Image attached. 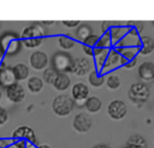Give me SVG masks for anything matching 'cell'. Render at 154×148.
<instances>
[{
    "label": "cell",
    "instance_id": "obj_19",
    "mask_svg": "<svg viewBox=\"0 0 154 148\" xmlns=\"http://www.w3.org/2000/svg\"><path fill=\"white\" fill-rule=\"evenodd\" d=\"M13 68L14 75H15L16 82H22V80H29L30 76V69L26 64H17Z\"/></svg>",
    "mask_w": 154,
    "mask_h": 148
},
{
    "label": "cell",
    "instance_id": "obj_13",
    "mask_svg": "<svg viewBox=\"0 0 154 148\" xmlns=\"http://www.w3.org/2000/svg\"><path fill=\"white\" fill-rule=\"evenodd\" d=\"M30 66L35 71H41L47 69V66L49 64V57L42 51H35L30 55Z\"/></svg>",
    "mask_w": 154,
    "mask_h": 148
},
{
    "label": "cell",
    "instance_id": "obj_27",
    "mask_svg": "<svg viewBox=\"0 0 154 148\" xmlns=\"http://www.w3.org/2000/svg\"><path fill=\"white\" fill-rule=\"evenodd\" d=\"M126 27L128 29V35L132 37H138L143 31V22L141 21H128Z\"/></svg>",
    "mask_w": 154,
    "mask_h": 148
},
{
    "label": "cell",
    "instance_id": "obj_41",
    "mask_svg": "<svg viewBox=\"0 0 154 148\" xmlns=\"http://www.w3.org/2000/svg\"><path fill=\"white\" fill-rule=\"evenodd\" d=\"M39 148H52V147L50 145H48V144H43V145L39 146Z\"/></svg>",
    "mask_w": 154,
    "mask_h": 148
},
{
    "label": "cell",
    "instance_id": "obj_46",
    "mask_svg": "<svg viewBox=\"0 0 154 148\" xmlns=\"http://www.w3.org/2000/svg\"><path fill=\"white\" fill-rule=\"evenodd\" d=\"M125 148H127V147H125Z\"/></svg>",
    "mask_w": 154,
    "mask_h": 148
},
{
    "label": "cell",
    "instance_id": "obj_20",
    "mask_svg": "<svg viewBox=\"0 0 154 148\" xmlns=\"http://www.w3.org/2000/svg\"><path fill=\"white\" fill-rule=\"evenodd\" d=\"M99 36L92 34L89 36L86 40L82 41V50H84L85 54L88 56H93L94 50L97 48V43H98Z\"/></svg>",
    "mask_w": 154,
    "mask_h": 148
},
{
    "label": "cell",
    "instance_id": "obj_3",
    "mask_svg": "<svg viewBox=\"0 0 154 148\" xmlns=\"http://www.w3.org/2000/svg\"><path fill=\"white\" fill-rule=\"evenodd\" d=\"M74 109V101L66 94H59L52 102V110L57 116L64 118L71 114Z\"/></svg>",
    "mask_w": 154,
    "mask_h": 148
},
{
    "label": "cell",
    "instance_id": "obj_10",
    "mask_svg": "<svg viewBox=\"0 0 154 148\" xmlns=\"http://www.w3.org/2000/svg\"><path fill=\"white\" fill-rule=\"evenodd\" d=\"M12 139L13 140H22V141L33 143L37 145V139L34 130L30 126H19L13 131L12 133Z\"/></svg>",
    "mask_w": 154,
    "mask_h": 148
},
{
    "label": "cell",
    "instance_id": "obj_16",
    "mask_svg": "<svg viewBox=\"0 0 154 148\" xmlns=\"http://www.w3.org/2000/svg\"><path fill=\"white\" fill-rule=\"evenodd\" d=\"M138 77L143 83L154 82V64L151 61H143L138 67Z\"/></svg>",
    "mask_w": 154,
    "mask_h": 148
},
{
    "label": "cell",
    "instance_id": "obj_23",
    "mask_svg": "<svg viewBox=\"0 0 154 148\" xmlns=\"http://www.w3.org/2000/svg\"><path fill=\"white\" fill-rule=\"evenodd\" d=\"M26 87H28L29 91L33 94H38L41 92L43 89V80L38 76H32L29 77L28 82H26Z\"/></svg>",
    "mask_w": 154,
    "mask_h": 148
},
{
    "label": "cell",
    "instance_id": "obj_34",
    "mask_svg": "<svg viewBox=\"0 0 154 148\" xmlns=\"http://www.w3.org/2000/svg\"><path fill=\"white\" fill-rule=\"evenodd\" d=\"M115 24H116V22H113V21H103L101 22V33H103V34L109 33L110 30H111Z\"/></svg>",
    "mask_w": 154,
    "mask_h": 148
},
{
    "label": "cell",
    "instance_id": "obj_25",
    "mask_svg": "<svg viewBox=\"0 0 154 148\" xmlns=\"http://www.w3.org/2000/svg\"><path fill=\"white\" fill-rule=\"evenodd\" d=\"M85 107H86V109L90 113H97V112L100 111L103 104H101V101L98 97L90 96L87 99L86 103H85Z\"/></svg>",
    "mask_w": 154,
    "mask_h": 148
},
{
    "label": "cell",
    "instance_id": "obj_38",
    "mask_svg": "<svg viewBox=\"0 0 154 148\" xmlns=\"http://www.w3.org/2000/svg\"><path fill=\"white\" fill-rule=\"evenodd\" d=\"M41 24H42L43 26H45L48 28L49 26H52V24H55V21H53V20H52V21H48V20H45V21H41Z\"/></svg>",
    "mask_w": 154,
    "mask_h": 148
},
{
    "label": "cell",
    "instance_id": "obj_2",
    "mask_svg": "<svg viewBox=\"0 0 154 148\" xmlns=\"http://www.w3.org/2000/svg\"><path fill=\"white\" fill-rule=\"evenodd\" d=\"M0 45L2 46L5 55L8 56L17 55L22 49V41L20 35L12 31H8L0 35Z\"/></svg>",
    "mask_w": 154,
    "mask_h": 148
},
{
    "label": "cell",
    "instance_id": "obj_35",
    "mask_svg": "<svg viewBox=\"0 0 154 148\" xmlns=\"http://www.w3.org/2000/svg\"><path fill=\"white\" fill-rule=\"evenodd\" d=\"M13 139H2L0 137V148H10L13 145Z\"/></svg>",
    "mask_w": 154,
    "mask_h": 148
},
{
    "label": "cell",
    "instance_id": "obj_32",
    "mask_svg": "<svg viewBox=\"0 0 154 148\" xmlns=\"http://www.w3.org/2000/svg\"><path fill=\"white\" fill-rule=\"evenodd\" d=\"M136 58H134V59H124V58H122V67H124L125 69H128V70L133 69L136 66Z\"/></svg>",
    "mask_w": 154,
    "mask_h": 148
},
{
    "label": "cell",
    "instance_id": "obj_43",
    "mask_svg": "<svg viewBox=\"0 0 154 148\" xmlns=\"http://www.w3.org/2000/svg\"><path fill=\"white\" fill-rule=\"evenodd\" d=\"M151 24H152V26H153V28H154V21H152Z\"/></svg>",
    "mask_w": 154,
    "mask_h": 148
},
{
    "label": "cell",
    "instance_id": "obj_30",
    "mask_svg": "<svg viewBox=\"0 0 154 148\" xmlns=\"http://www.w3.org/2000/svg\"><path fill=\"white\" fill-rule=\"evenodd\" d=\"M58 75V72L56 70H54L53 68H47L45 69V71H43L42 73V80H45L47 84H51L53 85L54 80H55V78L57 77Z\"/></svg>",
    "mask_w": 154,
    "mask_h": 148
},
{
    "label": "cell",
    "instance_id": "obj_11",
    "mask_svg": "<svg viewBox=\"0 0 154 148\" xmlns=\"http://www.w3.org/2000/svg\"><path fill=\"white\" fill-rule=\"evenodd\" d=\"M5 95L11 103L18 104L21 103L26 97V90L22 85H20L19 83H15L5 89Z\"/></svg>",
    "mask_w": 154,
    "mask_h": 148
},
{
    "label": "cell",
    "instance_id": "obj_18",
    "mask_svg": "<svg viewBox=\"0 0 154 148\" xmlns=\"http://www.w3.org/2000/svg\"><path fill=\"white\" fill-rule=\"evenodd\" d=\"M109 49H103V48H96L94 50L92 57L94 58V62L96 65V70L100 72L103 67L105 66V62L107 60L108 54H109Z\"/></svg>",
    "mask_w": 154,
    "mask_h": 148
},
{
    "label": "cell",
    "instance_id": "obj_22",
    "mask_svg": "<svg viewBox=\"0 0 154 148\" xmlns=\"http://www.w3.org/2000/svg\"><path fill=\"white\" fill-rule=\"evenodd\" d=\"M127 148H148V143L143 135L133 134L127 140Z\"/></svg>",
    "mask_w": 154,
    "mask_h": 148
},
{
    "label": "cell",
    "instance_id": "obj_8",
    "mask_svg": "<svg viewBox=\"0 0 154 148\" xmlns=\"http://www.w3.org/2000/svg\"><path fill=\"white\" fill-rule=\"evenodd\" d=\"M72 126L76 132L86 133L92 127V118L88 113H78L73 118Z\"/></svg>",
    "mask_w": 154,
    "mask_h": 148
},
{
    "label": "cell",
    "instance_id": "obj_24",
    "mask_svg": "<svg viewBox=\"0 0 154 148\" xmlns=\"http://www.w3.org/2000/svg\"><path fill=\"white\" fill-rule=\"evenodd\" d=\"M88 82L90 86L94 87V88H100L105 84V75H103L97 70H93L89 73Z\"/></svg>",
    "mask_w": 154,
    "mask_h": 148
},
{
    "label": "cell",
    "instance_id": "obj_21",
    "mask_svg": "<svg viewBox=\"0 0 154 148\" xmlns=\"http://www.w3.org/2000/svg\"><path fill=\"white\" fill-rule=\"evenodd\" d=\"M71 85V78L66 73H58L53 83V87L58 91H66Z\"/></svg>",
    "mask_w": 154,
    "mask_h": 148
},
{
    "label": "cell",
    "instance_id": "obj_31",
    "mask_svg": "<svg viewBox=\"0 0 154 148\" xmlns=\"http://www.w3.org/2000/svg\"><path fill=\"white\" fill-rule=\"evenodd\" d=\"M112 46V40L111 37H110L109 33H106L103 34V36L99 37L98 43H97V48H103V49H109Z\"/></svg>",
    "mask_w": 154,
    "mask_h": 148
},
{
    "label": "cell",
    "instance_id": "obj_33",
    "mask_svg": "<svg viewBox=\"0 0 154 148\" xmlns=\"http://www.w3.org/2000/svg\"><path fill=\"white\" fill-rule=\"evenodd\" d=\"M8 121H9V113H8L7 109L0 107V127L7 124Z\"/></svg>",
    "mask_w": 154,
    "mask_h": 148
},
{
    "label": "cell",
    "instance_id": "obj_26",
    "mask_svg": "<svg viewBox=\"0 0 154 148\" xmlns=\"http://www.w3.org/2000/svg\"><path fill=\"white\" fill-rule=\"evenodd\" d=\"M92 33V28L89 26L88 24H80L79 26L77 27V30L75 32V35H76V39L79 41H84L88 38L89 36H91Z\"/></svg>",
    "mask_w": 154,
    "mask_h": 148
},
{
    "label": "cell",
    "instance_id": "obj_9",
    "mask_svg": "<svg viewBox=\"0 0 154 148\" xmlns=\"http://www.w3.org/2000/svg\"><path fill=\"white\" fill-rule=\"evenodd\" d=\"M93 71V64L88 57H77L74 59L72 73L77 76H86Z\"/></svg>",
    "mask_w": 154,
    "mask_h": 148
},
{
    "label": "cell",
    "instance_id": "obj_6",
    "mask_svg": "<svg viewBox=\"0 0 154 148\" xmlns=\"http://www.w3.org/2000/svg\"><path fill=\"white\" fill-rule=\"evenodd\" d=\"M108 115L114 121H120L127 115L128 108L124 101L122 99H113L108 105L107 108Z\"/></svg>",
    "mask_w": 154,
    "mask_h": 148
},
{
    "label": "cell",
    "instance_id": "obj_28",
    "mask_svg": "<svg viewBox=\"0 0 154 148\" xmlns=\"http://www.w3.org/2000/svg\"><path fill=\"white\" fill-rule=\"evenodd\" d=\"M58 46L61 49V51H69L75 46V40L71 36H68V34L61 35L58 37Z\"/></svg>",
    "mask_w": 154,
    "mask_h": 148
},
{
    "label": "cell",
    "instance_id": "obj_12",
    "mask_svg": "<svg viewBox=\"0 0 154 148\" xmlns=\"http://www.w3.org/2000/svg\"><path fill=\"white\" fill-rule=\"evenodd\" d=\"M119 67H122V56L115 49H112L109 51L107 60H106L105 66L103 67L100 73L103 75L105 73H110L111 71L116 70Z\"/></svg>",
    "mask_w": 154,
    "mask_h": 148
},
{
    "label": "cell",
    "instance_id": "obj_44",
    "mask_svg": "<svg viewBox=\"0 0 154 148\" xmlns=\"http://www.w3.org/2000/svg\"><path fill=\"white\" fill-rule=\"evenodd\" d=\"M0 31H1V22H0Z\"/></svg>",
    "mask_w": 154,
    "mask_h": 148
},
{
    "label": "cell",
    "instance_id": "obj_17",
    "mask_svg": "<svg viewBox=\"0 0 154 148\" xmlns=\"http://www.w3.org/2000/svg\"><path fill=\"white\" fill-rule=\"evenodd\" d=\"M109 34L112 40V46L117 45L128 35V29L127 27L122 26V22H116L115 26L110 30Z\"/></svg>",
    "mask_w": 154,
    "mask_h": 148
},
{
    "label": "cell",
    "instance_id": "obj_4",
    "mask_svg": "<svg viewBox=\"0 0 154 148\" xmlns=\"http://www.w3.org/2000/svg\"><path fill=\"white\" fill-rule=\"evenodd\" d=\"M52 68L58 73H70L72 72L74 58L64 51H57L52 56Z\"/></svg>",
    "mask_w": 154,
    "mask_h": 148
},
{
    "label": "cell",
    "instance_id": "obj_14",
    "mask_svg": "<svg viewBox=\"0 0 154 148\" xmlns=\"http://www.w3.org/2000/svg\"><path fill=\"white\" fill-rule=\"evenodd\" d=\"M15 75H14L13 68L9 66H5V62L1 64L0 67V87L7 89L9 86L15 84Z\"/></svg>",
    "mask_w": 154,
    "mask_h": 148
},
{
    "label": "cell",
    "instance_id": "obj_42",
    "mask_svg": "<svg viewBox=\"0 0 154 148\" xmlns=\"http://www.w3.org/2000/svg\"><path fill=\"white\" fill-rule=\"evenodd\" d=\"M1 99H2V91L0 89V101H1Z\"/></svg>",
    "mask_w": 154,
    "mask_h": 148
},
{
    "label": "cell",
    "instance_id": "obj_7",
    "mask_svg": "<svg viewBox=\"0 0 154 148\" xmlns=\"http://www.w3.org/2000/svg\"><path fill=\"white\" fill-rule=\"evenodd\" d=\"M89 87L85 83H76L73 85L71 89V97L74 101V105L77 104L78 106H85L87 99L89 97Z\"/></svg>",
    "mask_w": 154,
    "mask_h": 148
},
{
    "label": "cell",
    "instance_id": "obj_5",
    "mask_svg": "<svg viewBox=\"0 0 154 148\" xmlns=\"http://www.w3.org/2000/svg\"><path fill=\"white\" fill-rule=\"evenodd\" d=\"M128 96L134 104H143L148 101L150 96V88L146 83L136 82L131 85Z\"/></svg>",
    "mask_w": 154,
    "mask_h": 148
},
{
    "label": "cell",
    "instance_id": "obj_36",
    "mask_svg": "<svg viewBox=\"0 0 154 148\" xmlns=\"http://www.w3.org/2000/svg\"><path fill=\"white\" fill-rule=\"evenodd\" d=\"M63 26H66V28H70V29H73V28H76L80 24V21L79 20H63L62 21Z\"/></svg>",
    "mask_w": 154,
    "mask_h": 148
},
{
    "label": "cell",
    "instance_id": "obj_15",
    "mask_svg": "<svg viewBox=\"0 0 154 148\" xmlns=\"http://www.w3.org/2000/svg\"><path fill=\"white\" fill-rule=\"evenodd\" d=\"M138 54L143 56H148L154 51V40L150 36H140L137 38L136 45Z\"/></svg>",
    "mask_w": 154,
    "mask_h": 148
},
{
    "label": "cell",
    "instance_id": "obj_40",
    "mask_svg": "<svg viewBox=\"0 0 154 148\" xmlns=\"http://www.w3.org/2000/svg\"><path fill=\"white\" fill-rule=\"evenodd\" d=\"M26 148H39V147H37V145H35V144H33V143H29Z\"/></svg>",
    "mask_w": 154,
    "mask_h": 148
},
{
    "label": "cell",
    "instance_id": "obj_45",
    "mask_svg": "<svg viewBox=\"0 0 154 148\" xmlns=\"http://www.w3.org/2000/svg\"><path fill=\"white\" fill-rule=\"evenodd\" d=\"M153 140H154V135H153Z\"/></svg>",
    "mask_w": 154,
    "mask_h": 148
},
{
    "label": "cell",
    "instance_id": "obj_37",
    "mask_svg": "<svg viewBox=\"0 0 154 148\" xmlns=\"http://www.w3.org/2000/svg\"><path fill=\"white\" fill-rule=\"evenodd\" d=\"M92 148H111L109 145L107 144H97V145H94Z\"/></svg>",
    "mask_w": 154,
    "mask_h": 148
},
{
    "label": "cell",
    "instance_id": "obj_29",
    "mask_svg": "<svg viewBox=\"0 0 154 148\" xmlns=\"http://www.w3.org/2000/svg\"><path fill=\"white\" fill-rule=\"evenodd\" d=\"M106 85L110 90H117L122 86V80H120L119 76L114 75V74H109L106 80Z\"/></svg>",
    "mask_w": 154,
    "mask_h": 148
},
{
    "label": "cell",
    "instance_id": "obj_1",
    "mask_svg": "<svg viewBox=\"0 0 154 148\" xmlns=\"http://www.w3.org/2000/svg\"><path fill=\"white\" fill-rule=\"evenodd\" d=\"M48 35V28L41 22H34L23 29L20 38L22 46L28 49H36L42 45L43 38Z\"/></svg>",
    "mask_w": 154,
    "mask_h": 148
},
{
    "label": "cell",
    "instance_id": "obj_39",
    "mask_svg": "<svg viewBox=\"0 0 154 148\" xmlns=\"http://www.w3.org/2000/svg\"><path fill=\"white\" fill-rule=\"evenodd\" d=\"M5 50H3L2 46L0 45V60L5 57Z\"/></svg>",
    "mask_w": 154,
    "mask_h": 148
}]
</instances>
